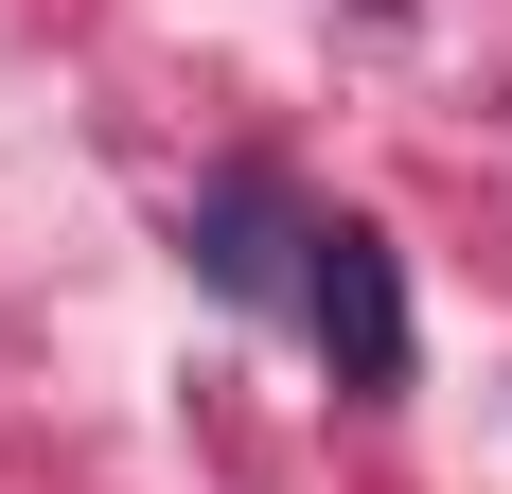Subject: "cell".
<instances>
[{
	"mask_svg": "<svg viewBox=\"0 0 512 494\" xmlns=\"http://www.w3.org/2000/svg\"><path fill=\"white\" fill-rule=\"evenodd\" d=\"M301 230H318V212H283L265 159H230V177L195 195V265H212L230 300H283V283H301Z\"/></svg>",
	"mask_w": 512,
	"mask_h": 494,
	"instance_id": "2",
	"label": "cell"
},
{
	"mask_svg": "<svg viewBox=\"0 0 512 494\" xmlns=\"http://www.w3.org/2000/svg\"><path fill=\"white\" fill-rule=\"evenodd\" d=\"M301 318H318V353H336L354 406L407 389V265H389L371 212H318V230H301Z\"/></svg>",
	"mask_w": 512,
	"mask_h": 494,
	"instance_id": "1",
	"label": "cell"
}]
</instances>
